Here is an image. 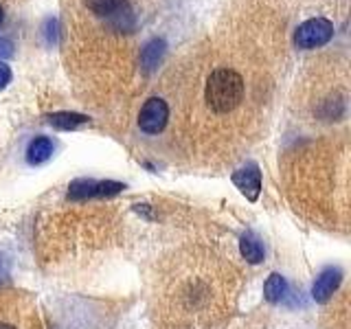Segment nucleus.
<instances>
[{"label":"nucleus","instance_id":"1","mask_svg":"<svg viewBox=\"0 0 351 329\" xmlns=\"http://www.w3.org/2000/svg\"><path fill=\"white\" fill-rule=\"evenodd\" d=\"M219 277L213 270V259H186L178 266V277H173V288L169 290L171 310L178 321H195L197 316H211L217 296L215 288Z\"/></svg>","mask_w":351,"mask_h":329},{"label":"nucleus","instance_id":"2","mask_svg":"<svg viewBox=\"0 0 351 329\" xmlns=\"http://www.w3.org/2000/svg\"><path fill=\"white\" fill-rule=\"evenodd\" d=\"M246 97V84L235 69H215L206 77L204 101L213 114H230Z\"/></svg>","mask_w":351,"mask_h":329},{"label":"nucleus","instance_id":"3","mask_svg":"<svg viewBox=\"0 0 351 329\" xmlns=\"http://www.w3.org/2000/svg\"><path fill=\"white\" fill-rule=\"evenodd\" d=\"M0 329H42L38 307L20 292H0Z\"/></svg>","mask_w":351,"mask_h":329},{"label":"nucleus","instance_id":"4","mask_svg":"<svg viewBox=\"0 0 351 329\" xmlns=\"http://www.w3.org/2000/svg\"><path fill=\"white\" fill-rule=\"evenodd\" d=\"M125 189L123 182L117 180H93V178H80L69 184V200L82 202L93 200V197H112Z\"/></svg>","mask_w":351,"mask_h":329},{"label":"nucleus","instance_id":"5","mask_svg":"<svg viewBox=\"0 0 351 329\" xmlns=\"http://www.w3.org/2000/svg\"><path fill=\"white\" fill-rule=\"evenodd\" d=\"M334 38V25L327 18H310L296 29L294 44L299 49H318Z\"/></svg>","mask_w":351,"mask_h":329},{"label":"nucleus","instance_id":"6","mask_svg":"<svg viewBox=\"0 0 351 329\" xmlns=\"http://www.w3.org/2000/svg\"><path fill=\"white\" fill-rule=\"evenodd\" d=\"M167 121H169V106L165 99L152 97L143 103L138 114V127L145 134H160L165 125H167Z\"/></svg>","mask_w":351,"mask_h":329},{"label":"nucleus","instance_id":"7","mask_svg":"<svg viewBox=\"0 0 351 329\" xmlns=\"http://www.w3.org/2000/svg\"><path fill=\"white\" fill-rule=\"evenodd\" d=\"M230 180L237 186V189L244 193L250 202H255L259 193H261V171H259V164L257 162H246L244 167H239Z\"/></svg>","mask_w":351,"mask_h":329},{"label":"nucleus","instance_id":"8","mask_svg":"<svg viewBox=\"0 0 351 329\" xmlns=\"http://www.w3.org/2000/svg\"><path fill=\"white\" fill-rule=\"evenodd\" d=\"M340 281H343V272H340V268H334V266L325 268L321 274H318L314 285H312V299L316 303L329 301L332 299V294L338 290Z\"/></svg>","mask_w":351,"mask_h":329},{"label":"nucleus","instance_id":"9","mask_svg":"<svg viewBox=\"0 0 351 329\" xmlns=\"http://www.w3.org/2000/svg\"><path fill=\"white\" fill-rule=\"evenodd\" d=\"M84 5L93 11L97 18H110L123 25V16L132 18L128 9V0H84Z\"/></svg>","mask_w":351,"mask_h":329},{"label":"nucleus","instance_id":"10","mask_svg":"<svg viewBox=\"0 0 351 329\" xmlns=\"http://www.w3.org/2000/svg\"><path fill=\"white\" fill-rule=\"evenodd\" d=\"M53 141L49 136H36L27 147V162L29 164H42L53 156Z\"/></svg>","mask_w":351,"mask_h":329},{"label":"nucleus","instance_id":"11","mask_svg":"<svg viewBox=\"0 0 351 329\" xmlns=\"http://www.w3.org/2000/svg\"><path fill=\"white\" fill-rule=\"evenodd\" d=\"M239 250H241V257H244L248 263H259V261H263V255H266L261 239L255 233H250V230H246V233L241 235Z\"/></svg>","mask_w":351,"mask_h":329},{"label":"nucleus","instance_id":"12","mask_svg":"<svg viewBox=\"0 0 351 329\" xmlns=\"http://www.w3.org/2000/svg\"><path fill=\"white\" fill-rule=\"evenodd\" d=\"M165 49H167L165 40H160V38L149 40L145 47H143V51H141V64H143V69H145V71H154V69H156L158 62L162 60V55H165Z\"/></svg>","mask_w":351,"mask_h":329},{"label":"nucleus","instance_id":"13","mask_svg":"<svg viewBox=\"0 0 351 329\" xmlns=\"http://www.w3.org/2000/svg\"><path fill=\"white\" fill-rule=\"evenodd\" d=\"M47 121L58 130H77L88 123V117L80 112H53L47 117Z\"/></svg>","mask_w":351,"mask_h":329},{"label":"nucleus","instance_id":"14","mask_svg":"<svg viewBox=\"0 0 351 329\" xmlns=\"http://www.w3.org/2000/svg\"><path fill=\"white\" fill-rule=\"evenodd\" d=\"M285 294H288V281H285L281 274L272 272L268 281L263 283V296H266V301L279 303L281 299H285Z\"/></svg>","mask_w":351,"mask_h":329},{"label":"nucleus","instance_id":"15","mask_svg":"<svg viewBox=\"0 0 351 329\" xmlns=\"http://www.w3.org/2000/svg\"><path fill=\"white\" fill-rule=\"evenodd\" d=\"M42 33H44V38H47V44H49V47H53V44L58 42V20H55V18L44 20Z\"/></svg>","mask_w":351,"mask_h":329},{"label":"nucleus","instance_id":"16","mask_svg":"<svg viewBox=\"0 0 351 329\" xmlns=\"http://www.w3.org/2000/svg\"><path fill=\"white\" fill-rule=\"evenodd\" d=\"M9 82H11V69H9L5 62H0V90H3V88H7Z\"/></svg>","mask_w":351,"mask_h":329},{"label":"nucleus","instance_id":"17","mask_svg":"<svg viewBox=\"0 0 351 329\" xmlns=\"http://www.w3.org/2000/svg\"><path fill=\"white\" fill-rule=\"evenodd\" d=\"M14 55V44H11V40L7 38H0V58H11Z\"/></svg>","mask_w":351,"mask_h":329},{"label":"nucleus","instance_id":"18","mask_svg":"<svg viewBox=\"0 0 351 329\" xmlns=\"http://www.w3.org/2000/svg\"><path fill=\"white\" fill-rule=\"evenodd\" d=\"M3 18H5V16H3V9H0V25H3Z\"/></svg>","mask_w":351,"mask_h":329}]
</instances>
